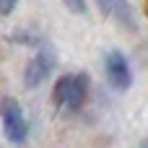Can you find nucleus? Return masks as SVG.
I'll return each mask as SVG.
<instances>
[{"instance_id":"1","label":"nucleus","mask_w":148,"mask_h":148,"mask_svg":"<svg viewBox=\"0 0 148 148\" xmlns=\"http://www.w3.org/2000/svg\"><path fill=\"white\" fill-rule=\"evenodd\" d=\"M88 88H91V81L86 73H65L57 78V83L52 88V101L57 109L75 114L83 109V104L88 99Z\"/></svg>"},{"instance_id":"2","label":"nucleus","mask_w":148,"mask_h":148,"mask_svg":"<svg viewBox=\"0 0 148 148\" xmlns=\"http://www.w3.org/2000/svg\"><path fill=\"white\" fill-rule=\"evenodd\" d=\"M0 125H3L5 138L13 146L26 143V138H29V120H26L21 104L13 96H3L0 99Z\"/></svg>"},{"instance_id":"3","label":"nucleus","mask_w":148,"mask_h":148,"mask_svg":"<svg viewBox=\"0 0 148 148\" xmlns=\"http://www.w3.org/2000/svg\"><path fill=\"white\" fill-rule=\"evenodd\" d=\"M55 68H57V55H55V49H52L49 44H42V47L34 52V57L26 62V68H23V86H26V88L42 86V83L55 73Z\"/></svg>"},{"instance_id":"4","label":"nucleus","mask_w":148,"mask_h":148,"mask_svg":"<svg viewBox=\"0 0 148 148\" xmlns=\"http://www.w3.org/2000/svg\"><path fill=\"white\" fill-rule=\"evenodd\" d=\"M104 73H107L109 86L117 91H127L133 86V68L120 49H109L104 55Z\"/></svg>"},{"instance_id":"5","label":"nucleus","mask_w":148,"mask_h":148,"mask_svg":"<svg viewBox=\"0 0 148 148\" xmlns=\"http://www.w3.org/2000/svg\"><path fill=\"white\" fill-rule=\"evenodd\" d=\"M99 5V10L104 16H109L117 26L127 29V31H135L138 29V18H135V10L130 5V0H94Z\"/></svg>"},{"instance_id":"6","label":"nucleus","mask_w":148,"mask_h":148,"mask_svg":"<svg viewBox=\"0 0 148 148\" xmlns=\"http://www.w3.org/2000/svg\"><path fill=\"white\" fill-rule=\"evenodd\" d=\"M65 3V8L70 10V13H75V16H86L88 13V3L86 0H62Z\"/></svg>"},{"instance_id":"7","label":"nucleus","mask_w":148,"mask_h":148,"mask_svg":"<svg viewBox=\"0 0 148 148\" xmlns=\"http://www.w3.org/2000/svg\"><path fill=\"white\" fill-rule=\"evenodd\" d=\"M16 5H18V0H0V16H10L16 10Z\"/></svg>"},{"instance_id":"8","label":"nucleus","mask_w":148,"mask_h":148,"mask_svg":"<svg viewBox=\"0 0 148 148\" xmlns=\"http://www.w3.org/2000/svg\"><path fill=\"white\" fill-rule=\"evenodd\" d=\"M140 148H148V140H143V143H140Z\"/></svg>"}]
</instances>
